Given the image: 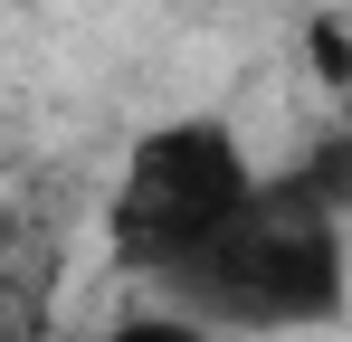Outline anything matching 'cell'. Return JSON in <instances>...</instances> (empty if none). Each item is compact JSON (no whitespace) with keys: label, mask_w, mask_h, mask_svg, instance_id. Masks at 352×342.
<instances>
[{"label":"cell","mask_w":352,"mask_h":342,"mask_svg":"<svg viewBox=\"0 0 352 342\" xmlns=\"http://www.w3.org/2000/svg\"><path fill=\"white\" fill-rule=\"evenodd\" d=\"M305 57H314L324 95H352V29L343 19H314V29H305Z\"/></svg>","instance_id":"3957f363"},{"label":"cell","mask_w":352,"mask_h":342,"mask_svg":"<svg viewBox=\"0 0 352 342\" xmlns=\"http://www.w3.org/2000/svg\"><path fill=\"white\" fill-rule=\"evenodd\" d=\"M295 181H305L314 200H333V209H343V200H352V133H333V143H324L314 162L295 171Z\"/></svg>","instance_id":"277c9868"},{"label":"cell","mask_w":352,"mask_h":342,"mask_svg":"<svg viewBox=\"0 0 352 342\" xmlns=\"http://www.w3.org/2000/svg\"><path fill=\"white\" fill-rule=\"evenodd\" d=\"M96 342H219V333L190 323V314H153V323H115V333H96Z\"/></svg>","instance_id":"5b68a950"},{"label":"cell","mask_w":352,"mask_h":342,"mask_svg":"<svg viewBox=\"0 0 352 342\" xmlns=\"http://www.w3.org/2000/svg\"><path fill=\"white\" fill-rule=\"evenodd\" d=\"M153 285H172L190 323H238V333H276V323H324L343 314V209L314 200L305 181H257L210 238H190Z\"/></svg>","instance_id":"6da1fadb"},{"label":"cell","mask_w":352,"mask_h":342,"mask_svg":"<svg viewBox=\"0 0 352 342\" xmlns=\"http://www.w3.org/2000/svg\"><path fill=\"white\" fill-rule=\"evenodd\" d=\"M248 190H257V171H248L229 124H162V133L133 143V162L115 181V209H105V238H115V257L133 276H162L181 247L210 238Z\"/></svg>","instance_id":"7a4b0ae2"},{"label":"cell","mask_w":352,"mask_h":342,"mask_svg":"<svg viewBox=\"0 0 352 342\" xmlns=\"http://www.w3.org/2000/svg\"><path fill=\"white\" fill-rule=\"evenodd\" d=\"M19 238H29V228H19V209H0V285H38V276H19V257H29Z\"/></svg>","instance_id":"8992f818"}]
</instances>
